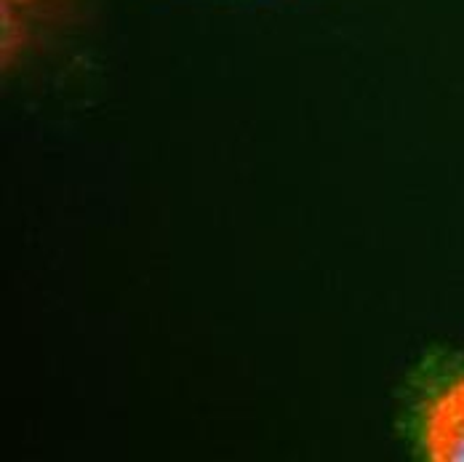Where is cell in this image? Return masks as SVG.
Returning a JSON list of instances; mask_svg holds the SVG:
<instances>
[{
    "mask_svg": "<svg viewBox=\"0 0 464 462\" xmlns=\"http://www.w3.org/2000/svg\"><path fill=\"white\" fill-rule=\"evenodd\" d=\"M419 438L430 462H464V374L451 377L427 398Z\"/></svg>",
    "mask_w": 464,
    "mask_h": 462,
    "instance_id": "cell-1",
    "label": "cell"
}]
</instances>
